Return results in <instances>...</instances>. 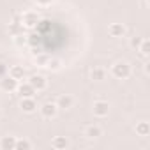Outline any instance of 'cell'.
Here are the masks:
<instances>
[{
  "label": "cell",
  "mask_w": 150,
  "mask_h": 150,
  "mask_svg": "<svg viewBox=\"0 0 150 150\" xmlns=\"http://www.w3.org/2000/svg\"><path fill=\"white\" fill-rule=\"evenodd\" d=\"M111 74L117 80H125V78H129V74H131V65L127 62H117L111 67Z\"/></svg>",
  "instance_id": "6da1fadb"
},
{
  "label": "cell",
  "mask_w": 150,
  "mask_h": 150,
  "mask_svg": "<svg viewBox=\"0 0 150 150\" xmlns=\"http://www.w3.org/2000/svg\"><path fill=\"white\" fill-rule=\"evenodd\" d=\"M37 23H39V14H37L35 11H27V13H23V16H21V25H23L25 28H35Z\"/></svg>",
  "instance_id": "7a4b0ae2"
},
{
  "label": "cell",
  "mask_w": 150,
  "mask_h": 150,
  "mask_svg": "<svg viewBox=\"0 0 150 150\" xmlns=\"http://www.w3.org/2000/svg\"><path fill=\"white\" fill-rule=\"evenodd\" d=\"M92 111H94L96 117L104 118V117H108V113H110V103H108V101H96L94 106H92Z\"/></svg>",
  "instance_id": "3957f363"
},
{
  "label": "cell",
  "mask_w": 150,
  "mask_h": 150,
  "mask_svg": "<svg viewBox=\"0 0 150 150\" xmlns=\"http://www.w3.org/2000/svg\"><path fill=\"white\" fill-rule=\"evenodd\" d=\"M28 83L34 87L35 92H42L46 87H48V80L42 76V74H34V76L28 78Z\"/></svg>",
  "instance_id": "277c9868"
},
{
  "label": "cell",
  "mask_w": 150,
  "mask_h": 150,
  "mask_svg": "<svg viewBox=\"0 0 150 150\" xmlns=\"http://www.w3.org/2000/svg\"><path fill=\"white\" fill-rule=\"evenodd\" d=\"M57 113H58V106H57L55 103H44V104L41 106V115H42L44 118H55Z\"/></svg>",
  "instance_id": "5b68a950"
},
{
  "label": "cell",
  "mask_w": 150,
  "mask_h": 150,
  "mask_svg": "<svg viewBox=\"0 0 150 150\" xmlns=\"http://www.w3.org/2000/svg\"><path fill=\"white\" fill-rule=\"evenodd\" d=\"M16 92H18V96L20 97H34V94H35V90H34V87L27 81V83H18V88H16Z\"/></svg>",
  "instance_id": "8992f818"
},
{
  "label": "cell",
  "mask_w": 150,
  "mask_h": 150,
  "mask_svg": "<svg viewBox=\"0 0 150 150\" xmlns=\"http://www.w3.org/2000/svg\"><path fill=\"white\" fill-rule=\"evenodd\" d=\"M20 108H21L25 113H34V111L37 110V103H35L34 97H21Z\"/></svg>",
  "instance_id": "52a82bcc"
},
{
  "label": "cell",
  "mask_w": 150,
  "mask_h": 150,
  "mask_svg": "<svg viewBox=\"0 0 150 150\" xmlns=\"http://www.w3.org/2000/svg\"><path fill=\"white\" fill-rule=\"evenodd\" d=\"M18 83H20V81H16L14 78L7 76V78H4V80H0V88H2L4 92H16Z\"/></svg>",
  "instance_id": "ba28073f"
},
{
  "label": "cell",
  "mask_w": 150,
  "mask_h": 150,
  "mask_svg": "<svg viewBox=\"0 0 150 150\" xmlns=\"http://www.w3.org/2000/svg\"><path fill=\"white\" fill-rule=\"evenodd\" d=\"M108 32H110L111 37L118 39V37H124V34H125V27H124L122 23H111V25L108 27Z\"/></svg>",
  "instance_id": "9c48e42d"
},
{
  "label": "cell",
  "mask_w": 150,
  "mask_h": 150,
  "mask_svg": "<svg viewBox=\"0 0 150 150\" xmlns=\"http://www.w3.org/2000/svg\"><path fill=\"white\" fill-rule=\"evenodd\" d=\"M58 108H62V110H69V108H72V104H74V99L69 96V94H64V96H60L58 99H57V103H55Z\"/></svg>",
  "instance_id": "30bf717a"
},
{
  "label": "cell",
  "mask_w": 150,
  "mask_h": 150,
  "mask_svg": "<svg viewBox=\"0 0 150 150\" xmlns=\"http://www.w3.org/2000/svg\"><path fill=\"white\" fill-rule=\"evenodd\" d=\"M0 148L2 150H16V138L14 136H4L0 139Z\"/></svg>",
  "instance_id": "8fae6325"
},
{
  "label": "cell",
  "mask_w": 150,
  "mask_h": 150,
  "mask_svg": "<svg viewBox=\"0 0 150 150\" xmlns=\"http://www.w3.org/2000/svg\"><path fill=\"white\" fill-rule=\"evenodd\" d=\"M9 76L14 78L16 81H23V80H25V69H23L21 65H13V67L9 69Z\"/></svg>",
  "instance_id": "7c38bea8"
},
{
  "label": "cell",
  "mask_w": 150,
  "mask_h": 150,
  "mask_svg": "<svg viewBox=\"0 0 150 150\" xmlns=\"http://www.w3.org/2000/svg\"><path fill=\"white\" fill-rule=\"evenodd\" d=\"M85 136L87 138H90V139H96V138H99V136H103V129L99 127V125H88L87 129H85Z\"/></svg>",
  "instance_id": "4fadbf2b"
},
{
  "label": "cell",
  "mask_w": 150,
  "mask_h": 150,
  "mask_svg": "<svg viewBox=\"0 0 150 150\" xmlns=\"http://www.w3.org/2000/svg\"><path fill=\"white\" fill-rule=\"evenodd\" d=\"M90 78H92L94 81H103V80L106 78V71H104L103 67H94V69L90 71Z\"/></svg>",
  "instance_id": "5bb4252c"
},
{
  "label": "cell",
  "mask_w": 150,
  "mask_h": 150,
  "mask_svg": "<svg viewBox=\"0 0 150 150\" xmlns=\"http://www.w3.org/2000/svg\"><path fill=\"white\" fill-rule=\"evenodd\" d=\"M51 146H53V148H57V150H64V148H67V146H69V141H67L64 136H57V138H53Z\"/></svg>",
  "instance_id": "9a60e30c"
},
{
  "label": "cell",
  "mask_w": 150,
  "mask_h": 150,
  "mask_svg": "<svg viewBox=\"0 0 150 150\" xmlns=\"http://www.w3.org/2000/svg\"><path fill=\"white\" fill-rule=\"evenodd\" d=\"M136 134L138 136H148L150 134V124L148 122H139V124H136Z\"/></svg>",
  "instance_id": "2e32d148"
},
{
  "label": "cell",
  "mask_w": 150,
  "mask_h": 150,
  "mask_svg": "<svg viewBox=\"0 0 150 150\" xmlns=\"http://www.w3.org/2000/svg\"><path fill=\"white\" fill-rule=\"evenodd\" d=\"M138 48H139V51H141L143 57H148V53H150V42H148V39H143Z\"/></svg>",
  "instance_id": "e0dca14e"
},
{
  "label": "cell",
  "mask_w": 150,
  "mask_h": 150,
  "mask_svg": "<svg viewBox=\"0 0 150 150\" xmlns=\"http://www.w3.org/2000/svg\"><path fill=\"white\" fill-rule=\"evenodd\" d=\"M32 143L27 139H16V150H30Z\"/></svg>",
  "instance_id": "ac0fdd59"
},
{
  "label": "cell",
  "mask_w": 150,
  "mask_h": 150,
  "mask_svg": "<svg viewBox=\"0 0 150 150\" xmlns=\"http://www.w3.org/2000/svg\"><path fill=\"white\" fill-rule=\"evenodd\" d=\"M46 67H50V69H53V71H57V69H60V62H58V60H48V64H46Z\"/></svg>",
  "instance_id": "d6986e66"
},
{
  "label": "cell",
  "mask_w": 150,
  "mask_h": 150,
  "mask_svg": "<svg viewBox=\"0 0 150 150\" xmlns=\"http://www.w3.org/2000/svg\"><path fill=\"white\" fill-rule=\"evenodd\" d=\"M48 60H50V58H48V57H44V55H39V57H37V64H41V65H44V67H46Z\"/></svg>",
  "instance_id": "ffe728a7"
},
{
  "label": "cell",
  "mask_w": 150,
  "mask_h": 150,
  "mask_svg": "<svg viewBox=\"0 0 150 150\" xmlns=\"http://www.w3.org/2000/svg\"><path fill=\"white\" fill-rule=\"evenodd\" d=\"M141 41H143L141 37H132V39H131V46H132V48H138Z\"/></svg>",
  "instance_id": "44dd1931"
},
{
  "label": "cell",
  "mask_w": 150,
  "mask_h": 150,
  "mask_svg": "<svg viewBox=\"0 0 150 150\" xmlns=\"http://www.w3.org/2000/svg\"><path fill=\"white\" fill-rule=\"evenodd\" d=\"M35 2H37L39 6H50V4L53 2V0H35Z\"/></svg>",
  "instance_id": "7402d4cb"
},
{
  "label": "cell",
  "mask_w": 150,
  "mask_h": 150,
  "mask_svg": "<svg viewBox=\"0 0 150 150\" xmlns=\"http://www.w3.org/2000/svg\"><path fill=\"white\" fill-rule=\"evenodd\" d=\"M0 117H2V111H0Z\"/></svg>",
  "instance_id": "603a6c76"
}]
</instances>
